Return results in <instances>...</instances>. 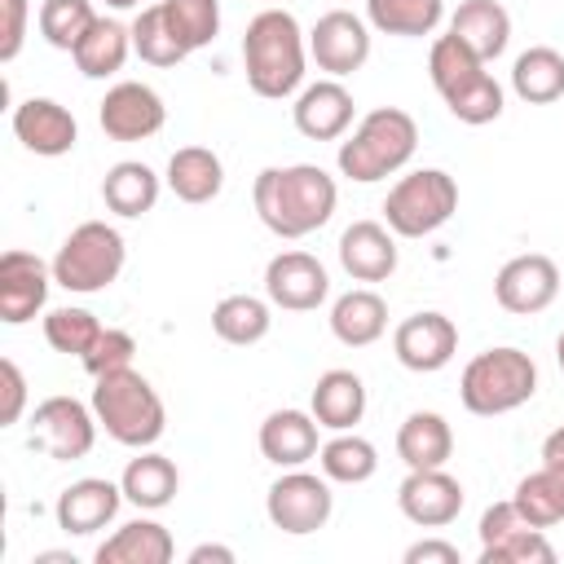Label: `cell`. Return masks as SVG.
Wrapping results in <instances>:
<instances>
[{
  "mask_svg": "<svg viewBox=\"0 0 564 564\" xmlns=\"http://www.w3.org/2000/svg\"><path fill=\"white\" fill-rule=\"evenodd\" d=\"M256 216L269 234L295 242L317 234L339 203V185L317 163H286V167H260L251 181Z\"/></svg>",
  "mask_w": 564,
  "mask_h": 564,
  "instance_id": "1",
  "label": "cell"
},
{
  "mask_svg": "<svg viewBox=\"0 0 564 564\" xmlns=\"http://www.w3.org/2000/svg\"><path fill=\"white\" fill-rule=\"evenodd\" d=\"M308 66V40L286 9H260L242 35V70L256 97L286 101L300 93Z\"/></svg>",
  "mask_w": 564,
  "mask_h": 564,
  "instance_id": "2",
  "label": "cell"
},
{
  "mask_svg": "<svg viewBox=\"0 0 564 564\" xmlns=\"http://www.w3.org/2000/svg\"><path fill=\"white\" fill-rule=\"evenodd\" d=\"M419 150V123L410 110L401 106H379L370 115H361V123L339 141L335 150V163H339V176L357 181V185H370V181H383L392 172H401Z\"/></svg>",
  "mask_w": 564,
  "mask_h": 564,
  "instance_id": "3",
  "label": "cell"
},
{
  "mask_svg": "<svg viewBox=\"0 0 564 564\" xmlns=\"http://www.w3.org/2000/svg\"><path fill=\"white\" fill-rule=\"evenodd\" d=\"M93 414L101 423V432L115 441V445H128V449H150L163 427H167V410H163V397L154 392V383L123 366V370H110V375H97L93 379Z\"/></svg>",
  "mask_w": 564,
  "mask_h": 564,
  "instance_id": "4",
  "label": "cell"
},
{
  "mask_svg": "<svg viewBox=\"0 0 564 564\" xmlns=\"http://www.w3.org/2000/svg\"><path fill=\"white\" fill-rule=\"evenodd\" d=\"M489 62H480L467 44H458L449 31L432 40L427 48V75H432V88L441 93L445 110L467 123V128H480V123H494L502 115V84L485 70Z\"/></svg>",
  "mask_w": 564,
  "mask_h": 564,
  "instance_id": "5",
  "label": "cell"
},
{
  "mask_svg": "<svg viewBox=\"0 0 564 564\" xmlns=\"http://www.w3.org/2000/svg\"><path fill=\"white\" fill-rule=\"evenodd\" d=\"M533 392H538V366H533L529 352H520L511 344L476 352L463 366V379H458L463 410L467 414H480V419L511 414V410L529 405Z\"/></svg>",
  "mask_w": 564,
  "mask_h": 564,
  "instance_id": "6",
  "label": "cell"
},
{
  "mask_svg": "<svg viewBox=\"0 0 564 564\" xmlns=\"http://www.w3.org/2000/svg\"><path fill=\"white\" fill-rule=\"evenodd\" d=\"M128 260V242L106 220H84L66 234V242L53 256V282L75 295H97L110 282H119Z\"/></svg>",
  "mask_w": 564,
  "mask_h": 564,
  "instance_id": "7",
  "label": "cell"
},
{
  "mask_svg": "<svg viewBox=\"0 0 564 564\" xmlns=\"http://www.w3.org/2000/svg\"><path fill=\"white\" fill-rule=\"evenodd\" d=\"M458 212V181L445 167L405 172L383 198V225L397 238H427Z\"/></svg>",
  "mask_w": 564,
  "mask_h": 564,
  "instance_id": "8",
  "label": "cell"
},
{
  "mask_svg": "<svg viewBox=\"0 0 564 564\" xmlns=\"http://www.w3.org/2000/svg\"><path fill=\"white\" fill-rule=\"evenodd\" d=\"M97 414L93 405H84L79 397H44L31 414V449L48 454L53 463H75V458H88L93 445H97Z\"/></svg>",
  "mask_w": 564,
  "mask_h": 564,
  "instance_id": "9",
  "label": "cell"
},
{
  "mask_svg": "<svg viewBox=\"0 0 564 564\" xmlns=\"http://www.w3.org/2000/svg\"><path fill=\"white\" fill-rule=\"evenodd\" d=\"M335 511V494H330V480L326 476H313L304 467H282V476L269 485L264 494V516L273 529L291 533V538H304V533H317L326 529Z\"/></svg>",
  "mask_w": 564,
  "mask_h": 564,
  "instance_id": "10",
  "label": "cell"
},
{
  "mask_svg": "<svg viewBox=\"0 0 564 564\" xmlns=\"http://www.w3.org/2000/svg\"><path fill=\"white\" fill-rule=\"evenodd\" d=\"M308 57L317 62V70H326L330 79H344L352 70L366 66L370 57V22H361L348 9H330L313 22L308 31Z\"/></svg>",
  "mask_w": 564,
  "mask_h": 564,
  "instance_id": "11",
  "label": "cell"
},
{
  "mask_svg": "<svg viewBox=\"0 0 564 564\" xmlns=\"http://www.w3.org/2000/svg\"><path fill=\"white\" fill-rule=\"evenodd\" d=\"M97 123L110 141H145L167 123L163 97L141 79H119L97 106Z\"/></svg>",
  "mask_w": 564,
  "mask_h": 564,
  "instance_id": "12",
  "label": "cell"
},
{
  "mask_svg": "<svg viewBox=\"0 0 564 564\" xmlns=\"http://www.w3.org/2000/svg\"><path fill=\"white\" fill-rule=\"evenodd\" d=\"M264 295L273 308L286 313H313L330 295V273L308 251H278L264 264Z\"/></svg>",
  "mask_w": 564,
  "mask_h": 564,
  "instance_id": "13",
  "label": "cell"
},
{
  "mask_svg": "<svg viewBox=\"0 0 564 564\" xmlns=\"http://www.w3.org/2000/svg\"><path fill=\"white\" fill-rule=\"evenodd\" d=\"M560 295V269L551 256L542 251H524V256H511L498 278H494V300L516 313V317H533L542 308H551V300Z\"/></svg>",
  "mask_w": 564,
  "mask_h": 564,
  "instance_id": "14",
  "label": "cell"
},
{
  "mask_svg": "<svg viewBox=\"0 0 564 564\" xmlns=\"http://www.w3.org/2000/svg\"><path fill=\"white\" fill-rule=\"evenodd\" d=\"M392 352H397V361H401L405 370H414V375H436V370H445V366L454 361V352H458V326H454L445 313H436V308L410 313V317L392 330Z\"/></svg>",
  "mask_w": 564,
  "mask_h": 564,
  "instance_id": "15",
  "label": "cell"
},
{
  "mask_svg": "<svg viewBox=\"0 0 564 564\" xmlns=\"http://www.w3.org/2000/svg\"><path fill=\"white\" fill-rule=\"evenodd\" d=\"M48 286H53V264H44L35 251L9 247L0 256V322L22 326L35 313H44Z\"/></svg>",
  "mask_w": 564,
  "mask_h": 564,
  "instance_id": "16",
  "label": "cell"
},
{
  "mask_svg": "<svg viewBox=\"0 0 564 564\" xmlns=\"http://www.w3.org/2000/svg\"><path fill=\"white\" fill-rule=\"evenodd\" d=\"M397 507L419 529H445L463 511V485L445 467H423L397 485Z\"/></svg>",
  "mask_w": 564,
  "mask_h": 564,
  "instance_id": "17",
  "label": "cell"
},
{
  "mask_svg": "<svg viewBox=\"0 0 564 564\" xmlns=\"http://www.w3.org/2000/svg\"><path fill=\"white\" fill-rule=\"evenodd\" d=\"M13 137L31 154H40V159H62L79 141V123H75V115L62 101H53V97H26V101L13 106Z\"/></svg>",
  "mask_w": 564,
  "mask_h": 564,
  "instance_id": "18",
  "label": "cell"
},
{
  "mask_svg": "<svg viewBox=\"0 0 564 564\" xmlns=\"http://www.w3.org/2000/svg\"><path fill=\"white\" fill-rule=\"evenodd\" d=\"M352 115H357V101L352 93L339 84V79H317L308 88L295 93V106H291V119H295V132L308 137V141H339L348 128H352Z\"/></svg>",
  "mask_w": 564,
  "mask_h": 564,
  "instance_id": "19",
  "label": "cell"
},
{
  "mask_svg": "<svg viewBox=\"0 0 564 564\" xmlns=\"http://www.w3.org/2000/svg\"><path fill=\"white\" fill-rule=\"evenodd\" d=\"M119 502H123V485L101 480V476H84V480H70V485L57 494L53 516H57V529H62V533L88 538V533L106 529V524L119 516Z\"/></svg>",
  "mask_w": 564,
  "mask_h": 564,
  "instance_id": "20",
  "label": "cell"
},
{
  "mask_svg": "<svg viewBox=\"0 0 564 564\" xmlns=\"http://www.w3.org/2000/svg\"><path fill=\"white\" fill-rule=\"evenodd\" d=\"M335 251L352 282H388L397 273V234L379 220H352Z\"/></svg>",
  "mask_w": 564,
  "mask_h": 564,
  "instance_id": "21",
  "label": "cell"
},
{
  "mask_svg": "<svg viewBox=\"0 0 564 564\" xmlns=\"http://www.w3.org/2000/svg\"><path fill=\"white\" fill-rule=\"evenodd\" d=\"M317 427L322 423L313 419V410H273L260 423V454L273 467H304L322 449Z\"/></svg>",
  "mask_w": 564,
  "mask_h": 564,
  "instance_id": "22",
  "label": "cell"
},
{
  "mask_svg": "<svg viewBox=\"0 0 564 564\" xmlns=\"http://www.w3.org/2000/svg\"><path fill=\"white\" fill-rule=\"evenodd\" d=\"M449 35L467 44L480 62H494L511 44V13L498 0H463L449 13Z\"/></svg>",
  "mask_w": 564,
  "mask_h": 564,
  "instance_id": "23",
  "label": "cell"
},
{
  "mask_svg": "<svg viewBox=\"0 0 564 564\" xmlns=\"http://www.w3.org/2000/svg\"><path fill=\"white\" fill-rule=\"evenodd\" d=\"M308 410H313V419L326 432H352L361 423V414H366V383H361V375L357 370H326L313 383Z\"/></svg>",
  "mask_w": 564,
  "mask_h": 564,
  "instance_id": "24",
  "label": "cell"
},
{
  "mask_svg": "<svg viewBox=\"0 0 564 564\" xmlns=\"http://www.w3.org/2000/svg\"><path fill=\"white\" fill-rule=\"evenodd\" d=\"M388 330V304L370 286H352L330 304V335L348 348H370Z\"/></svg>",
  "mask_w": 564,
  "mask_h": 564,
  "instance_id": "25",
  "label": "cell"
},
{
  "mask_svg": "<svg viewBox=\"0 0 564 564\" xmlns=\"http://www.w3.org/2000/svg\"><path fill=\"white\" fill-rule=\"evenodd\" d=\"M167 189L181 198V203H212L220 189H225V163L216 150L207 145H181L172 159H167V172H163Z\"/></svg>",
  "mask_w": 564,
  "mask_h": 564,
  "instance_id": "26",
  "label": "cell"
},
{
  "mask_svg": "<svg viewBox=\"0 0 564 564\" xmlns=\"http://www.w3.org/2000/svg\"><path fill=\"white\" fill-rule=\"evenodd\" d=\"M159 189H163V176H159L150 163H141V159H119V163L101 176V198H106V207H110L115 216H123V220H137V216L154 212Z\"/></svg>",
  "mask_w": 564,
  "mask_h": 564,
  "instance_id": "27",
  "label": "cell"
},
{
  "mask_svg": "<svg viewBox=\"0 0 564 564\" xmlns=\"http://www.w3.org/2000/svg\"><path fill=\"white\" fill-rule=\"evenodd\" d=\"M449 454H454V432H449L445 414H436V410H414V414H405V423L397 427V458H401L410 471L445 467Z\"/></svg>",
  "mask_w": 564,
  "mask_h": 564,
  "instance_id": "28",
  "label": "cell"
},
{
  "mask_svg": "<svg viewBox=\"0 0 564 564\" xmlns=\"http://www.w3.org/2000/svg\"><path fill=\"white\" fill-rule=\"evenodd\" d=\"M176 555L172 533L159 520H128L119 524L101 546H97V564H167Z\"/></svg>",
  "mask_w": 564,
  "mask_h": 564,
  "instance_id": "29",
  "label": "cell"
},
{
  "mask_svg": "<svg viewBox=\"0 0 564 564\" xmlns=\"http://www.w3.org/2000/svg\"><path fill=\"white\" fill-rule=\"evenodd\" d=\"M119 485H123V502H132L141 511H163L181 489V471H176V463L167 454L137 449V458L123 467Z\"/></svg>",
  "mask_w": 564,
  "mask_h": 564,
  "instance_id": "30",
  "label": "cell"
},
{
  "mask_svg": "<svg viewBox=\"0 0 564 564\" xmlns=\"http://www.w3.org/2000/svg\"><path fill=\"white\" fill-rule=\"evenodd\" d=\"M511 93L524 106H551L564 97V53L551 44H533L511 66Z\"/></svg>",
  "mask_w": 564,
  "mask_h": 564,
  "instance_id": "31",
  "label": "cell"
},
{
  "mask_svg": "<svg viewBox=\"0 0 564 564\" xmlns=\"http://www.w3.org/2000/svg\"><path fill=\"white\" fill-rule=\"evenodd\" d=\"M128 53H132V26H123L115 18H97L88 26V35L75 44L70 57H75V66H79L84 79H110V75L123 70Z\"/></svg>",
  "mask_w": 564,
  "mask_h": 564,
  "instance_id": "32",
  "label": "cell"
},
{
  "mask_svg": "<svg viewBox=\"0 0 564 564\" xmlns=\"http://www.w3.org/2000/svg\"><path fill=\"white\" fill-rule=\"evenodd\" d=\"M445 18V0H366V22L379 35L419 40L432 35Z\"/></svg>",
  "mask_w": 564,
  "mask_h": 564,
  "instance_id": "33",
  "label": "cell"
},
{
  "mask_svg": "<svg viewBox=\"0 0 564 564\" xmlns=\"http://www.w3.org/2000/svg\"><path fill=\"white\" fill-rule=\"evenodd\" d=\"M273 326V313H269V295H225L216 308H212V330L234 344V348H251L269 335Z\"/></svg>",
  "mask_w": 564,
  "mask_h": 564,
  "instance_id": "34",
  "label": "cell"
},
{
  "mask_svg": "<svg viewBox=\"0 0 564 564\" xmlns=\"http://www.w3.org/2000/svg\"><path fill=\"white\" fill-rule=\"evenodd\" d=\"M317 463H322V476L330 485H366L379 471V449L357 432H335L317 449Z\"/></svg>",
  "mask_w": 564,
  "mask_h": 564,
  "instance_id": "35",
  "label": "cell"
},
{
  "mask_svg": "<svg viewBox=\"0 0 564 564\" xmlns=\"http://www.w3.org/2000/svg\"><path fill=\"white\" fill-rule=\"evenodd\" d=\"M132 53L150 66H176L189 57V48L176 40L163 4H145L137 18H132Z\"/></svg>",
  "mask_w": 564,
  "mask_h": 564,
  "instance_id": "36",
  "label": "cell"
},
{
  "mask_svg": "<svg viewBox=\"0 0 564 564\" xmlns=\"http://www.w3.org/2000/svg\"><path fill=\"white\" fill-rule=\"evenodd\" d=\"M511 502L520 507V516H524L529 524L555 529V524L564 520V476H555L551 467H538V471H529V476L516 485V498H511Z\"/></svg>",
  "mask_w": 564,
  "mask_h": 564,
  "instance_id": "37",
  "label": "cell"
},
{
  "mask_svg": "<svg viewBox=\"0 0 564 564\" xmlns=\"http://www.w3.org/2000/svg\"><path fill=\"white\" fill-rule=\"evenodd\" d=\"M101 13L93 9V0H44L40 4V35L44 44L62 48V53H75V44L88 35V26L97 22Z\"/></svg>",
  "mask_w": 564,
  "mask_h": 564,
  "instance_id": "38",
  "label": "cell"
},
{
  "mask_svg": "<svg viewBox=\"0 0 564 564\" xmlns=\"http://www.w3.org/2000/svg\"><path fill=\"white\" fill-rule=\"evenodd\" d=\"M101 335V322L88 313V308H48L44 313V339L53 352H66V357H84Z\"/></svg>",
  "mask_w": 564,
  "mask_h": 564,
  "instance_id": "39",
  "label": "cell"
},
{
  "mask_svg": "<svg viewBox=\"0 0 564 564\" xmlns=\"http://www.w3.org/2000/svg\"><path fill=\"white\" fill-rule=\"evenodd\" d=\"M159 4H163L167 22H172L176 40H181L189 53L207 48V44L220 35V4H216V0H159Z\"/></svg>",
  "mask_w": 564,
  "mask_h": 564,
  "instance_id": "40",
  "label": "cell"
},
{
  "mask_svg": "<svg viewBox=\"0 0 564 564\" xmlns=\"http://www.w3.org/2000/svg\"><path fill=\"white\" fill-rule=\"evenodd\" d=\"M476 560H480V564H555V546L546 542V529L520 524V529H511L507 538L480 546Z\"/></svg>",
  "mask_w": 564,
  "mask_h": 564,
  "instance_id": "41",
  "label": "cell"
},
{
  "mask_svg": "<svg viewBox=\"0 0 564 564\" xmlns=\"http://www.w3.org/2000/svg\"><path fill=\"white\" fill-rule=\"evenodd\" d=\"M132 352H137V339H132L128 330H119V326H101L97 344H93L79 361H84V370L97 379V375H110V370L132 366Z\"/></svg>",
  "mask_w": 564,
  "mask_h": 564,
  "instance_id": "42",
  "label": "cell"
},
{
  "mask_svg": "<svg viewBox=\"0 0 564 564\" xmlns=\"http://www.w3.org/2000/svg\"><path fill=\"white\" fill-rule=\"evenodd\" d=\"M26 18H31V4H26V0H0V62H4V66L22 53Z\"/></svg>",
  "mask_w": 564,
  "mask_h": 564,
  "instance_id": "43",
  "label": "cell"
},
{
  "mask_svg": "<svg viewBox=\"0 0 564 564\" xmlns=\"http://www.w3.org/2000/svg\"><path fill=\"white\" fill-rule=\"evenodd\" d=\"M0 383H4L0 427H13V423L22 419V410H26V379H22V370H18V361H13V357H4V361H0Z\"/></svg>",
  "mask_w": 564,
  "mask_h": 564,
  "instance_id": "44",
  "label": "cell"
},
{
  "mask_svg": "<svg viewBox=\"0 0 564 564\" xmlns=\"http://www.w3.org/2000/svg\"><path fill=\"white\" fill-rule=\"evenodd\" d=\"M520 524H529L524 516H520V507L516 502H494V507H485V516H480V546H489V542H498V538H507L511 529H520Z\"/></svg>",
  "mask_w": 564,
  "mask_h": 564,
  "instance_id": "45",
  "label": "cell"
},
{
  "mask_svg": "<svg viewBox=\"0 0 564 564\" xmlns=\"http://www.w3.org/2000/svg\"><path fill=\"white\" fill-rule=\"evenodd\" d=\"M405 564H458V546L445 538H423L405 546Z\"/></svg>",
  "mask_w": 564,
  "mask_h": 564,
  "instance_id": "46",
  "label": "cell"
},
{
  "mask_svg": "<svg viewBox=\"0 0 564 564\" xmlns=\"http://www.w3.org/2000/svg\"><path fill=\"white\" fill-rule=\"evenodd\" d=\"M185 560H189V564H234L238 555H234L229 546H220V542H198Z\"/></svg>",
  "mask_w": 564,
  "mask_h": 564,
  "instance_id": "47",
  "label": "cell"
},
{
  "mask_svg": "<svg viewBox=\"0 0 564 564\" xmlns=\"http://www.w3.org/2000/svg\"><path fill=\"white\" fill-rule=\"evenodd\" d=\"M542 467H551L555 476H564V427L546 432V441H542Z\"/></svg>",
  "mask_w": 564,
  "mask_h": 564,
  "instance_id": "48",
  "label": "cell"
},
{
  "mask_svg": "<svg viewBox=\"0 0 564 564\" xmlns=\"http://www.w3.org/2000/svg\"><path fill=\"white\" fill-rule=\"evenodd\" d=\"M31 564H75V555H66V551H40Z\"/></svg>",
  "mask_w": 564,
  "mask_h": 564,
  "instance_id": "49",
  "label": "cell"
},
{
  "mask_svg": "<svg viewBox=\"0 0 564 564\" xmlns=\"http://www.w3.org/2000/svg\"><path fill=\"white\" fill-rule=\"evenodd\" d=\"M101 4H106V9H137L141 0H101Z\"/></svg>",
  "mask_w": 564,
  "mask_h": 564,
  "instance_id": "50",
  "label": "cell"
},
{
  "mask_svg": "<svg viewBox=\"0 0 564 564\" xmlns=\"http://www.w3.org/2000/svg\"><path fill=\"white\" fill-rule=\"evenodd\" d=\"M555 361H560V370H564V335L555 339Z\"/></svg>",
  "mask_w": 564,
  "mask_h": 564,
  "instance_id": "51",
  "label": "cell"
}]
</instances>
